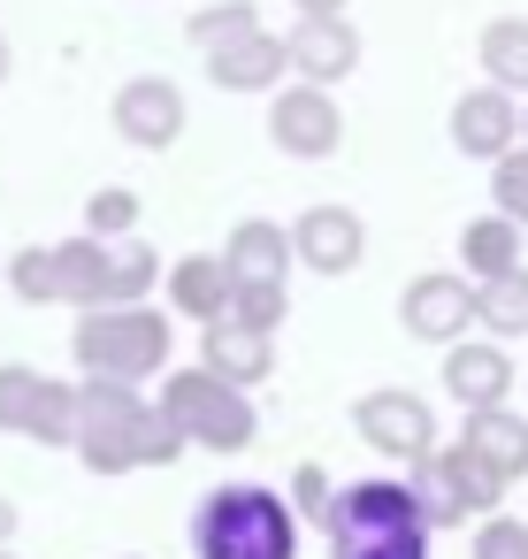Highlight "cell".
I'll use <instances>...</instances> for the list:
<instances>
[{"label":"cell","instance_id":"277c9868","mask_svg":"<svg viewBox=\"0 0 528 559\" xmlns=\"http://www.w3.org/2000/svg\"><path fill=\"white\" fill-rule=\"evenodd\" d=\"M200 452H245L261 437V414H253V391H230L215 383L207 368H161V399H154Z\"/></svg>","mask_w":528,"mask_h":559},{"label":"cell","instance_id":"5bb4252c","mask_svg":"<svg viewBox=\"0 0 528 559\" xmlns=\"http://www.w3.org/2000/svg\"><path fill=\"white\" fill-rule=\"evenodd\" d=\"M436 376H444V391H452L459 406H505V391H513V353H505V337H452Z\"/></svg>","mask_w":528,"mask_h":559},{"label":"cell","instance_id":"3957f363","mask_svg":"<svg viewBox=\"0 0 528 559\" xmlns=\"http://www.w3.org/2000/svg\"><path fill=\"white\" fill-rule=\"evenodd\" d=\"M169 314L154 299L139 307H85L77 330H70V353L85 376H116V383H154L169 368Z\"/></svg>","mask_w":528,"mask_h":559},{"label":"cell","instance_id":"e575fe53","mask_svg":"<svg viewBox=\"0 0 528 559\" xmlns=\"http://www.w3.org/2000/svg\"><path fill=\"white\" fill-rule=\"evenodd\" d=\"M299 16H345V0H291Z\"/></svg>","mask_w":528,"mask_h":559},{"label":"cell","instance_id":"7402d4cb","mask_svg":"<svg viewBox=\"0 0 528 559\" xmlns=\"http://www.w3.org/2000/svg\"><path fill=\"white\" fill-rule=\"evenodd\" d=\"M161 269H169V261H161L146 238H116V246H108V299H100V307H139V299H154V292H161Z\"/></svg>","mask_w":528,"mask_h":559},{"label":"cell","instance_id":"8fae6325","mask_svg":"<svg viewBox=\"0 0 528 559\" xmlns=\"http://www.w3.org/2000/svg\"><path fill=\"white\" fill-rule=\"evenodd\" d=\"M116 139L123 146H139V154H169L177 139H184V85H169V78H131L123 93H116Z\"/></svg>","mask_w":528,"mask_h":559},{"label":"cell","instance_id":"f546056e","mask_svg":"<svg viewBox=\"0 0 528 559\" xmlns=\"http://www.w3.org/2000/svg\"><path fill=\"white\" fill-rule=\"evenodd\" d=\"M0 292H16L24 307H55V253L24 246L16 261H0Z\"/></svg>","mask_w":528,"mask_h":559},{"label":"cell","instance_id":"7a4b0ae2","mask_svg":"<svg viewBox=\"0 0 528 559\" xmlns=\"http://www.w3.org/2000/svg\"><path fill=\"white\" fill-rule=\"evenodd\" d=\"M192 559H299V513L268 483H215L192 506Z\"/></svg>","mask_w":528,"mask_h":559},{"label":"cell","instance_id":"74e56055","mask_svg":"<svg viewBox=\"0 0 528 559\" xmlns=\"http://www.w3.org/2000/svg\"><path fill=\"white\" fill-rule=\"evenodd\" d=\"M520 146H528V108H520Z\"/></svg>","mask_w":528,"mask_h":559},{"label":"cell","instance_id":"836d02e7","mask_svg":"<svg viewBox=\"0 0 528 559\" xmlns=\"http://www.w3.org/2000/svg\"><path fill=\"white\" fill-rule=\"evenodd\" d=\"M475 559H528V521L482 513V521H475Z\"/></svg>","mask_w":528,"mask_h":559},{"label":"cell","instance_id":"4316f807","mask_svg":"<svg viewBox=\"0 0 528 559\" xmlns=\"http://www.w3.org/2000/svg\"><path fill=\"white\" fill-rule=\"evenodd\" d=\"M131 452H139V467H177V460L192 452V437H184L154 399H146V406H139V421H131Z\"/></svg>","mask_w":528,"mask_h":559},{"label":"cell","instance_id":"9a60e30c","mask_svg":"<svg viewBox=\"0 0 528 559\" xmlns=\"http://www.w3.org/2000/svg\"><path fill=\"white\" fill-rule=\"evenodd\" d=\"M207 78L223 85V93H276L284 78H291V55H284V39L276 32H238V39H223V47H207Z\"/></svg>","mask_w":528,"mask_h":559},{"label":"cell","instance_id":"ffe728a7","mask_svg":"<svg viewBox=\"0 0 528 559\" xmlns=\"http://www.w3.org/2000/svg\"><path fill=\"white\" fill-rule=\"evenodd\" d=\"M47 253H55V299H62V307L85 314V307L108 299V246H100V238L77 230V238H62V246H47Z\"/></svg>","mask_w":528,"mask_h":559},{"label":"cell","instance_id":"603a6c76","mask_svg":"<svg viewBox=\"0 0 528 559\" xmlns=\"http://www.w3.org/2000/svg\"><path fill=\"white\" fill-rule=\"evenodd\" d=\"M475 55H482V78H490L497 93H528V16H497V24H482Z\"/></svg>","mask_w":528,"mask_h":559},{"label":"cell","instance_id":"4dcf8cb0","mask_svg":"<svg viewBox=\"0 0 528 559\" xmlns=\"http://www.w3.org/2000/svg\"><path fill=\"white\" fill-rule=\"evenodd\" d=\"M39 383H47V368L0 360V429H9V437H24V421H32V406H39Z\"/></svg>","mask_w":528,"mask_h":559},{"label":"cell","instance_id":"ab89813d","mask_svg":"<svg viewBox=\"0 0 528 559\" xmlns=\"http://www.w3.org/2000/svg\"><path fill=\"white\" fill-rule=\"evenodd\" d=\"M123 559H146V551H123Z\"/></svg>","mask_w":528,"mask_h":559},{"label":"cell","instance_id":"83f0119b","mask_svg":"<svg viewBox=\"0 0 528 559\" xmlns=\"http://www.w3.org/2000/svg\"><path fill=\"white\" fill-rule=\"evenodd\" d=\"M131 230H139V192H131V185H100V192L85 200V238L116 246V238H131Z\"/></svg>","mask_w":528,"mask_h":559},{"label":"cell","instance_id":"7c38bea8","mask_svg":"<svg viewBox=\"0 0 528 559\" xmlns=\"http://www.w3.org/2000/svg\"><path fill=\"white\" fill-rule=\"evenodd\" d=\"M284 55H291L299 85H345L360 70V32H352V16H299L284 32Z\"/></svg>","mask_w":528,"mask_h":559},{"label":"cell","instance_id":"ac0fdd59","mask_svg":"<svg viewBox=\"0 0 528 559\" xmlns=\"http://www.w3.org/2000/svg\"><path fill=\"white\" fill-rule=\"evenodd\" d=\"M161 284H169V314H184V322H223V307H230L223 253H184L161 269Z\"/></svg>","mask_w":528,"mask_h":559},{"label":"cell","instance_id":"d4e9b609","mask_svg":"<svg viewBox=\"0 0 528 559\" xmlns=\"http://www.w3.org/2000/svg\"><path fill=\"white\" fill-rule=\"evenodd\" d=\"M24 437L47 444V452H62V444L77 437V383H70V376H47V383H39V406H32Z\"/></svg>","mask_w":528,"mask_h":559},{"label":"cell","instance_id":"6da1fadb","mask_svg":"<svg viewBox=\"0 0 528 559\" xmlns=\"http://www.w3.org/2000/svg\"><path fill=\"white\" fill-rule=\"evenodd\" d=\"M322 536H329V559H429L436 528L421 521L398 475H368V483H337Z\"/></svg>","mask_w":528,"mask_h":559},{"label":"cell","instance_id":"484cf974","mask_svg":"<svg viewBox=\"0 0 528 559\" xmlns=\"http://www.w3.org/2000/svg\"><path fill=\"white\" fill-rule=\"evenodd\" d=\"M223 322L276 337V330L291 322V292H284V284H230V307H223Z\"/></svg>","mask_w":528,"mask_h":559},{"label":"cell","instance_id":"8992f818","mask_svg":"<svg viewBox=\"0 0 528 559\" xmlns=\"http://www.w3.org/2000/svg\"><path fill=\"white\" fill-rule=\"evenodd\" d=\"M139 383H116V376H77V437L70 452L93 467V475H139V452H131V421H139Z\"/></svg>","mask_w":528,"mask_h":559},{"label":"cell","instance_id":"4fadbf2b","mask_svg":"<svg viewBox=\"0 0 528 559\" xmlns=\"http://www.w3.org/2000/svg\"><path fill=\"white\" fill-rule=\"evenodd\" d=\"M452 146L467 162H497L505 146H520V100L497 93V85H475L452 100Z\"/></svg>","mask_w":528,"mask_h":559},{"label":"cell","instance_id":"1f68e13d","mask_svg":"<svg viewBox=\"0 0 528 559\" xmlns=\"http://www.w3.org/2000/svg\"><path fill=\"white\" fill-rule=\"evenodd\" d=\"M329 498H337V483H329V467L322 460H299L291 467V513H299V528H322V513H329Z\"/></svg>","mask_w":528,"mask_h":559},{"label":"cell","instance_id":"8d00e7d4","mask_svg":"<svg viewBox=\"0 0 528 559\" xmlns=\"http://www.w3.org/2000/svg\"><path fill=\"white\" fill-rule=\"evenodd\" d=\"M9 70H16V55H9V39H0V85H9Z\"/></svg>","mask_w":528,"mask_h":559},{"label":"cell","instance_id":"f35d334b","mask_svg":"<svg viewBox=\"0 0 528 559\" xmlns=\"http://www.w3.org/2000/svg\"><path fill=\"white\" fill-rule=\"evenodd\" d=\"M0 559H16V551H9V544H0Z\"/></svg>","mask_w":528,"mask_h":559},{"label":"cell","instance_id":"d6a6232c","mask_svg":"<svg viewBox=\"0 0 528 559\" xmlns=\"http://www.w3.org/2000/svg\"><path fill=\"white\" fill-rule=\"evenodd\" d=\"M253 24H261V9H253V0H215V9H200V16H192V47L207 55V47H223V39L253 32Z\"/></svg>","mask_w":528,"mask_h":559},{"label":"cell","instance_id":"f1b7e54d","mask_svg":"<svg viewBox=\"0 0 528 559\" xmlns=\"http://www.w3.org/2000/svg\"><path fill=\"white\" fill-rule=\"evenodd\" d=\"M490 215H505V223L528 230V146H505L490 162Z\"/></svg>","mask_w":528,"mask_h":559},{"label":"cell","instance_id":"44dd1931","mask_svg":"<svg viewBox=\"0 0 528 559\" xmlns=\"http://www.w3.org/2000/svg\"><path fill=\"white\" fill-rule=\"evenodd\" d=\"M459 269H475L467 284L520 269V223H505V215H475V223L459 230Z\"/></svg>","mask_w":528,"mask_h":559},{"label":"cell","instance_id":"30bf717a","mask_svg":"<svg viewBox=\"0 0 528 559\" xmlns=\"http://www.w3.org/2000/svg\"><path fill=\"white\" fill-rule=\"evenodd\" d=\"M398 322H406V337H421V345H452V337L475 330V284H467L459 269H429V276H413V284L398 292Z\"/></svg>","mask_w":528,"mask_h":559},{"label":"cell","instance_id":"52a82bcc","mask_svg":"<svg viewBox=\"0 0 528 559\" xmlns=\"http://www.w3.org/2000/svg\"><path fill=\"white\" fill-rule=\"evenodd\" d=\"M268 139L291 162H329L345 146V108L329 85H276L268 93Z\"/></svg>","mask_w":528,"mask_h":559},{"label":"cell","instance_id":"9c48e42d","mask_svg":"<svg viewBox=\"0 0 528 559\" xmlns=\"http://www.w3.org/2000/svg\"><path fill=\"white\" fill-rule=\"evenodd\" d=\"M284 238H291V261L314 269V276H352V269L368 261V223H360L352 207H337V200L299 207V223H291Z\"/></svg>","mask_w":528,"mask_h":559},{"label":"cell","instance_id":"d6986e66","mask_svg":"<svg viewBox=\"0 0 528 559\" xmlns=\"http://www.w3.org/2000/svg\"><path fill=\"white\" fill-rule=\"evenodd\" d=\"M223 269H230V284H284V269H291V238H284V223L245 215V223L230 230V246H223Z\"/></svg>","mask_w":528,"mask_h":559},{"label":"cell","instance_id":"cb8c5ba5","mask_svg":"<svg viewBox=\"0 0 528 559\" xmlns=\"http://www.w3.org/2000/svg\"><path fill=\"white\" fill-rule=\"evenodd\" d=\"M475 322H482L490 337H528V261L475 284Z\"/></svg>","mask_w":528,"mask_h":559},{"label":"cell","instance_id":"5b68a950","mask_svg":"<svg viewBox=\"0 0 528 559\" xmlns=\"http://www.w3.org/2000/svg\"><path fill=\"white\" fill-rule=\"evenodd\" d=\"M406 490H413V506H421L429 528H467V521H482V513L505 506V483H497L467 444H444V437L413 460Z\"/></svg>","mask_w":528,"mask_h":559},{"label":"cell","instance_id":"ba28073f","mask_svg":"<svg viewBox=\"0 0 528 559\" xmlns=\"http://www.w3.org/2000/svg\"><path fill=\"white\" fill-rule=\"evenodd\" d=\"M352 429H360L368 452L413 467V460L436 444V406L413 399V391H398V383H383V391H360V399H352Z\"/></svg>","mask_w":528,"mask_h":559},{"label":"cell","instance_id":"d590c367","mask_svg":"<svg viewBox=\"0 0 528 559\" xmlns=\"http://www.w3.org/2000/svg\"><path fill=\"white\" fill-rule=\"evenodd\" d=\"M16 528H24V513H16L9 498H0V544H16Z\"/></svg>","mask_w":528,"mask_h":559},{"label":"cell","instance_id":"e0dca14e","mask_svg":"<svg viewBox=\"0 0 528 559\" xmlns=\"http://www.w3.org/2000/svg\"><path fill=\"white\" fill-rule=\"evenodd\" d=\"M459 444L513 490V483H528V414H513V406H467V421H459Z\"/></svg>","mask_w":528,"mask_h":559},{"label":"cell","instance_id":"2e32d148","mask_svg":"<svg viewBox=\"0 0 528 559\" xmlns=\"http://www.w3.org/2000/svg\"><path fill=\"white\" fill-rule=\"evenodd\" d=\"M200 368L230 391H253V383L276 376V337L238 330V322H200Z\"/></svg>","mask_w":528,"mask_h":559}]
</instances>
